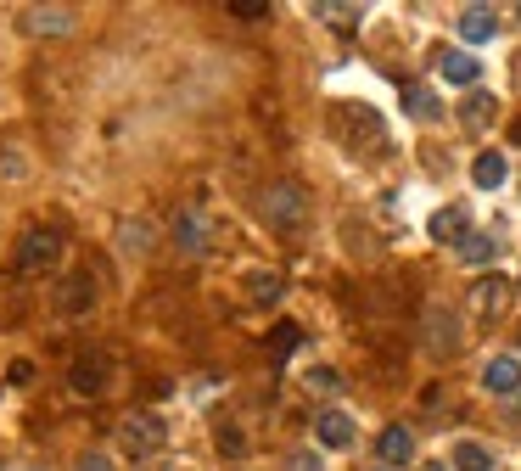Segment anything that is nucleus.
Masks as SVG:
<instances>
[{
  "mask_svg": "<svg viewBox=\"0 0 521 471\" xmlns=\"http://www.w3.org/2000/svg\"><path fill=\"white\" fill-rule=\"evenodd\" d=\"M213 242H219V225H213L202 208H174V247L185 258H208Z\"/></svg>",
  "mask_w": 521,
  "mask_h": 471,
  "instance_id": "obj_3",
  "label": "nucleus"
},
{
  "mask_svg": "<svg viewBox=\"0 0 521 471\" xmlns=\"http://www.w3.org/2000/svg\"><path fill=\"white\" fill-rule=\"evenodd\" d=\"M415 471H449V466H443V460H421Z\"/></svg>",
  "mask_w": 521,
  "mask_h": 471,
  "instance_id": "obj_32",
  "label": "nucleus"
},
{
  "mask_svg": "<svg viewBox=\"0 0 521 471\" xmlns=\"http://www.w3.org/2000/svg\"><path fill=\"white\" fill-rule=\"evenodd\" d=\"M471 180H477L482 191H499L510 180V157L505 152H482L477 163H471Z\"/></svg>",
  "mask_w": 521,
  "mask_h": 471,
  "instance_id": "obj_17",
  "label": "nucleus"
},
{
  "mask_svg": "<svg viewBox=\"0 0 521 471\" xmlns=\"http://www.w3.org/2000/svg\"><path fill=\"white\" fill-rule=\"evenodd\" d=\"M404 113L426 124V118H437V96L426 85H404Z\"/></svg>",
  "mask_w": 521,
  "mask_h": 471,
  "instance_id": "obj_24",
  "label": "nucleus"
},
{
  "mask_svg": "<svg viewBox=\"0 0 521 471\" xmlns=\"http://www.w3.org/2000/svg\"><path fill=\"white\" fill-rule=\"evenodd\" d=\"M432 242H449V247H460L465 236H471V219H465V208H437L432 214Z\"/></svg>",
  "mask_w": 521,
  "mask_h": 471,
  "instance_id": "obj_13",
  "label": "nucleus"
},
{
  "mask_svg": "<svg viewBox=\"0 0 521 471\" xmlns=\"http://www.w3.org/2000/svg\"><path fill=\"white\" fill-rule=\"evenodd\" d=\"M376 455L387 460V466H409V460H415V432H409V427H387L376 438Z\"/></svg>",
  "mask_w": 521,
  "mask_h": 471,
  "instance_id": "obj_14",
  "label": "nucleus"
},
{
  "mask_svg": "<svg viewBox=\"0 0 521 471\" xmlns=\"http://www.w3.org/2000/svg\"><path fill=\"white\" fill-rule=\"evenodd\" d=\"M303 387H309V393H320V399H337V393H342V371H331V365H314V371L303 376Z\"/></svg>",
  "mask_w": 521,
  "mask_h": 471,
  "instance_id": "obj_26",
  "label": "nucleus"
},
{
  "mask_svg": "<svg viewBox=\"0 0 521 471\" xmlns=\"http://www.w3.org/2000/svg\"><path fill=\"white\" fill-rule=\"evenodd\" d=\"M23 23H29L34 34H73L79 17H73L68 6H34V12H23Z\"/></svg>",
  "mask_w": 521,
  "mask_h": 471,
  "instance_id": "obj_16",
  "label": "nucleus"
},
{
  "mask_svg": "<svg viewBox=\"0 0 521 471\" xmlns=\"http://www.w3.org/2000/svg\"><path fill=\"white\" fill-rule=\"evenodd\" d=\"M454 29H460V40H471V45H488L493 34H499V12H493V6H465Z\"/></svg>",
  "mask_w": 521,
  "mask_h": 471,
  "instance_id": "obj_9",
  "label": "nucleus"
},
{
  "mask_svg": "<svg viewBox=\"0 0 521 471\" xmlns=\"http://www.w3.org/2000/svg\"><path fill=\"white\" fill-rule=\"evenodd\" d=\"M264 343H269V354H275V359H286V354H297V343H303V326H292V320H281V326L269 331Z\"/></svg>",
  "mask_w": 521,
  "mask_h": 471,
  "instance_id": "obj_25",
  "label": "nucleus"
},
{
  "mask_svg": "<svg viewBox=\"0 0 521 471\" xmlns=\"http://www.w3.org/2000/svg\"><path fill=\"white\" fill-rule=\"evenodd\" d=\"M118 443H124L135 460H146V455H157V449L169 443V427H163L152 410H135V415H124V421H118Z\"/></svg>",
  "mask_w": 521,
  "mask_h": 471,
  "instance_id": "obj_4",
  "label": "nucleus"
},
{
  "mask_svg": "<svg viewBox=\"0 0 521 471\" xmlns=\"http://www.w3.org/2000/svg\"><path fill=\"white\" fill-rule=\"evenodd\" d=\"M281 292H286V281L275 270H253V275H247V298L264 303V309H275V303H281Z\"/></svg>",
  "mask_w": 521,
  "mask_h": 471,
  "instance_id": "obj_21",
  "label": "nucleus"
},
{
  "mask_svg": "<svg viewBox=\"0 0 521 471\" xmlns=\"http://www.w3.org/2000/svg\"><path fill=\"white\" fill-rule=\"evenodd\" d=\"M152 242H157V230L146 225V219H124V225H118V247H124V253L146 258V253H152Z\"/></svg>",
  "mask_w": 521,
  "mask_h": 471,
  "instance_id": "obj_19",
  "label": "nucleus"
},
{
  "mask_svg": "<svg viewBox=\"0 0 521 471\" xmlns=\"http://www.w3.org/2000/svg\"><path fill=\"white\" fill-rule=\"evenodd\" d=\"M449 466L454 471H493V449L477 443V438H460L454 443V455H449Z\"/></svg>",
  "mask_w": 521,
  "mask_h": 471,
  "instance_id": "obj_18",
  "label": "nucleus"
},
{
  "mask_svg": "<svg viewBox=\"0 0 521 471\" xmlns=\"http://www.w3.org/2000/svg\"><path fill=\"white\" fill-rule=\"evenodd\" d=\"M57 303H62V314H90V309H96V275H90V270L68 275Z\"/></svg>",
  "mask_w": 521,
  "mask_h": 471,
  "instance_id": "obj_10",
  "label": "nucleus"
},
{
  "mask_svg": "<svg viewBox=\"0 0 521 471\" xmlns=\"http://www.w3.org/2000/svg\"><path fill=\"white\" fill-rule=\"evenodd\" d=\"M314 17H325V23H331L337 34H353V29H359V6H337V0H320V6H314Z\"/></svg>",
  "mask_w": 521,
  "mask_h": 471,
  "instance_id": "obj_23",
  "label": "nucleus"
},
{
  "mask_svg": "<svg viewBox=\"0 0 521 471\" xmlns=\"http://www.w3.org/2000/svg\"><path fill=\"white\" fill-rule=\"evenodd\" d=\"M230 17H247V23H258V17H269V0H230Z\"/></svg>",
  "mask_w": 521,
  "mask_h": 471,
  "instance_id": "obj_29",
  "label": "nucleus"
},
{
  "mask_svg": "<svg viewBox=\"0 0 521 471\" xmlns=\"http://www.w3.org/2000/svg\"><path fill=\"white\" fill-rule=\"evenodd\" d=\"M73 471H113V460H107V455H79V466H73Z\"/></svg>",
  "mask_w": 521,
  "mask_h": 471,
  "instance_id": "obj_30",
  "label": "nucleus"
},
{
  "mask_svg": "<svg viewBox=\"0 0 521 471\" xmlns=\"http://www.w3.org/2000/svg\"><path fill=\"white\" fill-rule=\"evenodd\" d=\"M12 382H17V387L34 382V365H29V359H17V365H12Z\"/></svg>",
  "mask_w": 521,
  "mask_h": 471,
  "instance_id": "obj_31",
  "label": "nucleus"
},
{
  "mask_svg": "<svg viewBox=\"0 0 521 471\" xmlns=\"http://www.w3.org/2000/svg\"><path fill=\"white\" fill-rule=\"evenodd\" d=\"M314 438H320L325 449H348V443H353V421L342 410H320V415H314Z\"/></svg>",
  "mask_w": 521,
  "mask_h": 471,
  "instance_id": "obj_12",
  "label": "nucleus"
},
{
  "mask_svg": "<svg viewBox=\"0 0 521 471\" xmlns=\"http://www.w3.org/2000/svg\"><path fill=\"white\" fill-rule=\"evenodd\" d=\"M73 393H85V399H96L101 387H107V359L90 354V359H73V371H68Z\"/></svg>",
  "mask_w": 521,
  "mask_h": 471,
  "instance_id": "obj_11",
  "label": "nucleus"
},
{
  "mask_svg": "<svg viewBox=\"0 0 521 471\" xmlns=\"http://www.w3.org/2000/svg\"><path fill=\"white\" fill-rule=\"evenodd\" d=\"M258 208H264V219L275 230H286V236L309 225V191L297 186V180H275V186H264V202H258Z\"/></svg>",
  "mask_w": 521,
  "mask_h": 471,
  "instance_id": "obj_1",
  "label": "nucleus"
},
{
  "mask_svg": "<svg viewBox=\"0 0 521 471\" xmlns=\"http://www.w3.org/2000/svg\"><path fill=\"white\" fill-rule=\"evenodd\" d=\"M337 135L342 146H353V152H370V146H381V118L370 113V107H337Z\"/></svg>",
  "mask_w": 521,
  "mask_h": 471,
  "instance_id": "obj_5",
  "label": "nucleus"
},
{
  "mask_svg": "<svg viewBox=\"0 0 521 471\" xmlns=\"http://www.w3.org/2000/svg\"><path fill=\"white\" fill-rule=\"evenodd\" d=\"M510 135H516V141H521V124H516V129H510Z\"/></svg>",
  "mask_w": 521,
  "mask_h": 471,
  "instance_id": "obj_33",
  "label": "nucleus"
},
{
  "mask_svg": "<svg viewBox=\"0 0 521 471\" xmlns=\"http://www.w3.org/2000/svg\"><path fill=\"white\" fill-rule=\"evenodd\" d=\"M286 471H325V460L314 455V449H292V455H286Z\"/></svg>",
  "mask_w": 521,
  "mask_h": 471,
  "instance_id": "obj_28",
  "label": "nucleus"
},
{
  "mask_svg": "<svg viewBox=\"0 0 521 471\" xmlns=\"http://www.w3.org/2000/svg\"><path fill=\"white\" fill-rule=\"evenodd\" d=\"M505 303H510V281H505V275H482V281L471 286V314H477V320H499Z\"/></svg>",
  "mask_w": 521,
  "mask_h": 471,
  "instance_id": "obj_7",
  "label": "nucleus"
},
{
  "mask_svg": "<svg viewBox=\"0 0 521 471\" xmlns=\"http://www.w3.org/2000/svg\"><path fill=\"white\" fill-rule=\"evenodd\" d=\"M454 253H460L465 264H493V258H499V242H493V236H482V230H471V236L454 247Z\"/></svg>",
  "mask_w": 521,
  "mask_h": 471,
  "instance_id": "obj_22",
  "label": "nucleus"
},
{
  "mask_svg": "<svg viewBox=\"0 0 521 471\" xmlns=\"http://www.w3.org/2000/svg\"><path fill=\"white\" fill-rule=\"evenodd\" d=\"M421 337H426V348H432L437 359H454V354L465 348L460 314H449V309H426V320H421Z\"/></svg>",
  "mask_w": 521,
  "mask_h": 471,
  "instance_id": "obj_6",
  "label": "nucleus"
},
{
  "mask_svg": "<svg viewBox=\"0 0 521 471\" xmlns=\"http://www.w3.org/2000/svg\"><path fill=\"white\" fill-rule=\"evenodd\" d=\"M57 258H62V230L57 225H29L23 230V242H17V270L23 275L51 270Z\"/></svg>",
  "mask_w": 521,
  "mask_h": 471,
  "instance_id": "obj_2",
  "label": "nucleus"
},
{
  "mask_svg": "<svg viewBox=\"0 0 521 471\" xmlns=\"http://www.w3.org/2000/svg\"><path fill=\"white\" fill-rule=\"evenodd\" d=\"M493 113H499V101H493L488 90H471V96H465V107H460V124L465 129H488Z\"/></svg>",
  "mask_w": 521,
  "mask_h": 471,
  "instance_id": "obj_20",
  "label": "nucleus"
},
{
  "mask_svg": "<svg viewBox=\"0 0 521 471\" xmlns=\"http://www.w3.org/2000/svg\"><path fill=\"white\" fill-rule=\"evenodd\" d=\"M213 443H219V455H247V432H236V427H219Z\"/></svg>",
  "mask_w": 521,
  "mask_h": 471,
  "instance_id": "obj_27",
  "label": "nucleus"
},
{
  "mask_svg": "<svg viewBox=\"0 0 521 471\" xmlns=\"http://www.w3.org/2000/svg\"><path fill=\"white\" fill-rule=\"evenodd\" d=\"M516 17H521V6H516Z\"/></svg>",
  "mask_w": 521,
  "mask_h": 471,
  "instance_id": "obj_34",
  "label": "nucleus"
},
{
  "mask_svg": "<svg viewBox=\"0 0 521 471\" xmlns=\"http://www.w3.org/2000/svg\"><path fill=\"white\" fill-rule=\"evenodd\" d=\"M482 387H488V393H499V399H521V359L493 354L488 365H482Z\"/></svg>",
  "mask_w": 521,
  "mask_h": 471,
  "instance_id": "obj_8",
  "label": "nucleus"
},
{
  "mask_svg": "<svg viewBox=\"0 0 521 471\" xmlns=\"http://www.w3.org/2000/svg\"><path fill=\"white\" fill-rule=\"evenodd\" d=\"M437 73H443L449 85H477L482 62L471 57V51H437Z\"/></svg>",
  "mask_w": 521,
  "mask_h": 471,
  "instance_id": "obj_15",
  "label": "nucleus"
}]
</instances>
